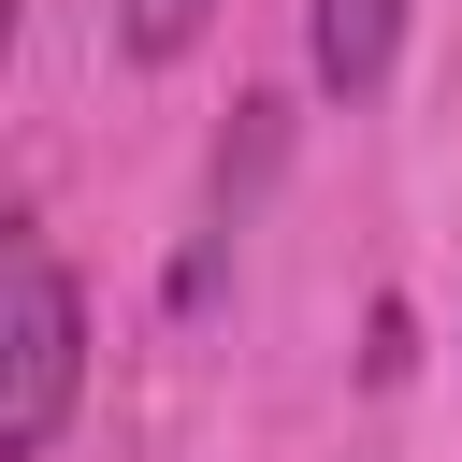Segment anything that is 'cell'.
<instances>
[{"label":"cell","mask_w":462,"mask_h":462,"mask_svg":"<svg viewBox=\"0 0 462 462\" xmlns=\"http://www.w3.org/2000/svg\"><path fill=\"white\" fill-rule=\"evenodd\" d=\"M72 361H87V303H72L58 245H14V274H0V448H14V462L58 448Z\"/></svg>","instance_id":"1"},{"label":"cell","mask_w":462,"mask_h":462,"mask_svg":"<svg viewBox=\"0 0 462 462\" xmlns=\"http://www.w3.org/2000/svg\"><path fill=\"white\" fill-rule=\"evenodd\" d=\"M390 43H404V0H318V72H332L346 101L390 72Z\"/></svg>","instance_id":"2"},{"label":"cell","mask_w":462,"mask_h":462,"mask_svg":"<svg viewBox=\"0 0 462 462\" xmlns=\"http://www.w3.org/2000/svg\"><path fill=\"white\" fill-rule=\"evenodd\" d=\"M217 0H130V58H188Z\"/></svg>","instance_id":"3"}]
</instances>
